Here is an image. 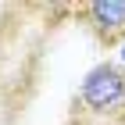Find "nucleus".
<instances>
[{"label": "nucleus", "mask_w": 125, "mask_h": 125, "mask_svg": "<svg viewBox=\"0 0 125 125\" xmlns=\"http://www.w3.org/2000/svg\"><path fill=\"white\" fill-rule=\"evenodd\" d=\"M75 18L86 25V32L104 43V47H122L125 43V0H89L79 4Z\"/></svg>", "instance_id": "2"}, {"label": "nucleus", "mask_w": 125, "mask_h": 125, "mask_svg": "<svg viewBox=\"0 0 125 125\" xmlns=\"http://www.w3.org/2000/svg\"><path fill=\"white\" fill-rule=\"evenodd\" d=\"M75 107L86 118H122L125 115V68L118 61H100L82 75Z\"/></svg>", "instance_id": "1"}, {"label": "nucleus", "mask_w": 125, "mask_h": 125, "mask_svg": "<svg viewBox=\"0 0 125 125\" xmlns=\"http://www.w3.org/2000/svg\"><path fill=\"white\" fill-rule=\"evenodd\" d=\"M118 64H122V68H125V43H122V57H118Z\"/></svg>", "instance_id": "3"}]
</instances>
